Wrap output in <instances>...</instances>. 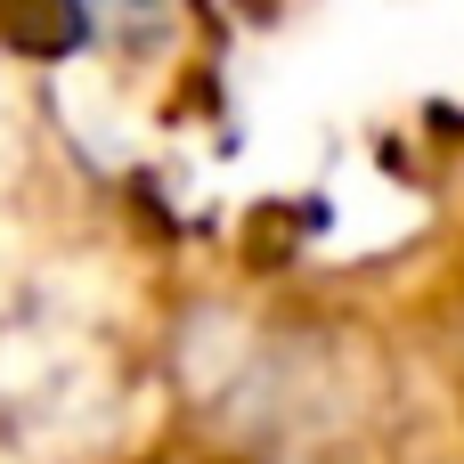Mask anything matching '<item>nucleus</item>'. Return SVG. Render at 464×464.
<instances>
[{"label":"nucleus","mask_w":464,"mask_h":464,"mask_svg":"<svg viewBox=\"0 0 464 464\" xmlns=\"http://www.w3.org/2000/svg\"><path fill=\"white\" fill-rule=\"evenodd\" d=\"M82 24H90V0H0V33H8L16 49H33V57L73 49Z\"/></svg>","instance_id":"f257e3e1"}]
</instances>
